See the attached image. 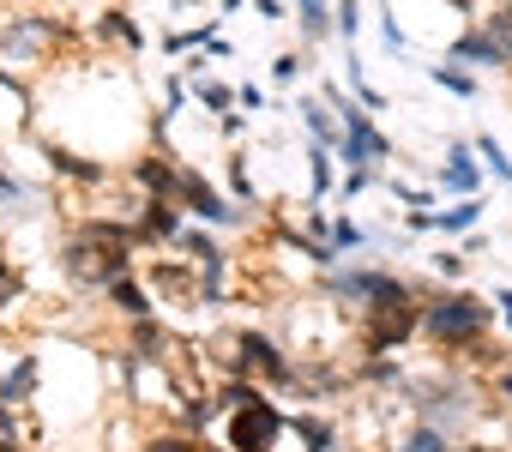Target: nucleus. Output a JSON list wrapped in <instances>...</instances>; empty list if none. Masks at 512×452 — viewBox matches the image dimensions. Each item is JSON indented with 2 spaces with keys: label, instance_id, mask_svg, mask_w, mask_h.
<instances>
[{
  "label": "nucleus",
  "instance_id": "ddd939ff",
  "mask_svg": "<svg viewBox=\"0 0 512 452\" xmlns=\"http://www.w3.org/2000/svg\"><path fill=\"white\" fill-rule=\"evenodd\" d=\"M428 79H434V85H440L446 97H458V103H476V97H482V79H476L470 67H458V61H446V55H440L434 67H428Z\"/></svg>",
  "mask_w": 512,
  "mask_h": 452
},
{
  "label": "nucleus",
  "instance_id": "b1692460",
  "mask_svg": "<svg viewBox=\"0 0 512 452\" xmlns=\"http://www.w3.org/2000/svg\"><path fill=\"white\" fill-rule=\"evenodd\" d=\"M488 302H494V314H500V338L512 344V290H506V284H494V290H488Z\"/></svg>",
  "mask_w": 512,
  "mask_h": 452
},
{
  "label": "nucleus",
  "instance_id": "423d86ee",
  "mask_svg": "<svg viewBox=\"0 0 512 452\" xmlns=\"http://www.w3.org/2000/svg\"><path fill=\"white\" fill-rule=\"evenodd\" d=\"M103 308L127 326V320H145V314H157V296H151V284H145V272L133 266V272H121V278H109L103 284Z\"/></svg>",
  "mask_w": 512,
  "mask_h": 452
},
{
  "label": "nucleus",
  "instance_id": "1a4fd4ad",
  "mask_svg": "<svg viewBox=\"0 0 512 452\" xmlns=\"http://www.w3.org/2000/svg\"><path fill=\"white\" fill-rule=\"evenodd\" d=\"M217 31H223V19L211 13V19H199V25H175V31H163V37H157V49H163L169 61H187V55H199Z\"/></svg>",
  "mask_w": 512,
  "mask_h": 452
},
{
  "label": "nucleus",
  "instance_id": "5701e85b",
  "mask_svg": "<svg viewBox=\"0 0 512 452\" xmlns=\"http://www.w3.org/2000/svg\"><path fill=\"white\" fill-rule=\"evenodd\" d=\"M302 67H308V61H302L296 49H284V55H272V85H296V79H302Z\"/></svg>",
  "mask_w": 512,
  "mask_h": 452
},
{
  "label": "nucleus",
  "instance_id": "a211bd4d",
  "mask_svg": "<svg viewBox=\"0 0 512 452\" xmlns=\"http://www.w3.org/2000/svg\"><path fill=\"white\" fill-rule=\"evenodd\" d=\"M187 103H193V79H187V73L175 67V73L163 79V103H157V115H169V121H175V115H181Z\"/></svg>",
  "mask_w": 512,
  "mask_h": 452
},
{
  "label": "nucleus",
  "instance_id": "cd10ccee",
  "mask_svg": "<svg viewBox=\"0 0 512 452\" xmlns=\"http://www.w3.org/2000/svg\"><path fill=\"white\" fill-rule=\"evenodd\" d=\"M211 7H217V19H235L241 7H253V0H211Z\"/></svg>",
  "mask_w": 512,
  "mask_h": 452
},
{
  "label": "nucleus",
  "instance_id": "39448f33",
  "mask_svg": "<svg viewBox=\"0 0 512 452\" xmlns=\"http://www.w3.org/2000/svg\"><path fill=\"white\" fill-rule=\"evenodd\" d=\"M482 187H488V169H482L476 145H470V139H446V157H440V193H452V199H476Z\"/></svg>",
  "mask_w": 512,
  "mask_h": 452
},
{
  "label": "nucleus",
  "instance_id": "20e7f679",
  "mask_svg": "<svg viewBox=\"0 0 512 452\" xmlns=\"http://www.w3.org/2000/svg\"><path fill=\"white\" fill-rule=\"evenodd\" d=\"M446 61H458V67H470V73H512L506 49L494 43V31H488L482 19H470V25L446 43Z\"/></svg>",
  "mask_w": 512,
  "mask_h": 452
},
{
  "label": "nucleus",
  "instance_id": "0eeeda50",
  "mask_svg": "<svg viewBox=\"0 0 512 452\" xmlns=\"http://www.w3.org/2000/svg\"><path fill=\"white\" fill-rule=\"evenodd\" d=\"M386 452H458V440H452V428H440L428 416H410V422H398V440Z\"/></svg>",
  "mask_w": 512,
  "mask_h": 452
},
{
  "label": "nucleus",
  "instance_id": "f8f14e48",
  "mask_svg": "<svg viewBox=\"0 0 512 452\" xmlns=\"http://www.w3.org/2000/svg\"><path fill=\"white\" fill-rule=\"evenodd\" d=\"M344 79H350V97H356L368 115H380V109L392 103V97H386V91L368 79V67H362V49H356V43H344Z\"/></svg>",
  "mask_w": 512,
  "mask_h": 452
},
{
  "label": "nucleus",
  "instance_id": "9b49d317",
  "mask_svg": "<svg viewBox=\"0 0 512 452\" xmlns=\"http://www.w3.org/2000/svg\"><path fill=\"white\" fill-rule=\"evenodd\" d=\"M296 7V31L308 49H320L326 37H338V19H332V0H290Z\"/></svg>",
  "mask_w": 512,
  "mask_h": 452
},
{
  "label": "nucleus",
  "instance_id": "bb28decb",
  "mask_svg": "<svg viewBox=\"0 0 512 452\" xmlns=\"http://www.w3.org/2000/svg\"><path fill=\"white\" fill-rule=\"evenodd\" d=\"M229 55H235V43H229V37H223V31H217V37H211V43H205V61H229Z\"/></svg>",
  "mask_w": 512,
  "mask_h": 452
},
{
  "label": "nucleus",
  "instance_id": "2eb2a0df",
  "mask_svg": "<svg viewBox=\"0 0 512 452\" xmlns=\"http://www.w3.org/2000/svg\"><path fill=\"white\" fill-rule=\"evenodd\" d=\"M326 242H332V248H338V254L350 260V254H362V248L374 242V230H362V223H356V217H344V211H332V217H326Z\"/></svg>",
  "mask_w": 512,
  "mask_h": 452
},
{
  "label": "nucleus",
  "instance_id": "aec40b11",
  "mask_svg": "<svg viewBox=\"0 0 512 452\" xmlns=\"http://www.w3.org/2000/svg\"><path fill=\"white\" fill-rule=\"evenodd\" d=\"M374 187H386V169H350L338 181V199H368Z\"/></svg>",
  "mask_w": 512,
  "mask_h": 452
},
{
  "label": "nucleus",
  "instance_id": "c85d7f7f",
  "mask_svg": "<svg viewBox=\"0 0 512 452\" xmlns=\"http://www.w3.org/2000/svg\"><path fill=\"white\" fill-rule=\"evenodd\" d=\"M187 7H193V0H169V13H187Z\"/></svg>",
  "mask_w": 512,
  "mask_h": 452
},
{
  "label": "nucleus",
  "instance_id": "7ed1b4c3",
  "mask_svg": "<svg viewBox=\"0 0 512 452\" xmlns=\"http://www.w3.org/2000/svg\"><path fill=\"white\" fill-rule=\"evenodd\" d=\"M55 43H67V31L55 19L25 13L13 25H0V67H7L13 79H31V73H43L55 61Z\"/></svg>",
  "mask_w": 512,
  "mask_h": 452
},
{
  "label": "nucleus",
  "instance_id": "6e6552de",
  "mask_svg": "<svg viewBox=\"0 0 512 452\" xmlns=\"http://www.w3.org/2000/svg\"><path fill=\"white\" fill-rule=\"evenodd\" d=\"M482 211H488V199H482V193H476V199H452V205H440V211H434V236L464 242L476 223H482Z\"/></svg>",
  "mask_w": 512,
  "mask_h": 452
},
{
  "label": "nucleus",
  "instance_id": "f03ea898",
  "mask_svg": "<svg viewBox=\"0 0 512 452\" xmlns=\"http://www.w3.org/2000/svg\"><path fill=\"white\" fill-rule=\"evenodd\" d=\"M175 205L193 217V223H205V230H247L253 217H260V205H241V199H229L205 169H193V163H181V175H175Z\"/></svg>",
  "mask_w": 512,
  "mask_h": 452
},
{
  "label": "nucleus",
  "instance_id": "412c9836",
  "mask_svg": "<svg viewBox=\"0 0 512 452\" xmlns=\"http://www.w3.org/2000/svg\"><path fill=\"white\" fill-rule=\"evenodd\" d=\"M482 386H488V404L512 416V362H500L494 374H482Z\"/></svg>",
  "mask_w": 512,
  "mask_h": 452
},
{
  "label": "nucleus",
  "instance_id": "393cba45",
  "mask_svg": "<svg viewBox=\"0 0 512 452\" xmlns=\"http://www.w3.org/2000/svg\"><path fill=\"white\" fill-rule=\"evenodd\" d=\"M235 103H241V115H266V109H272L266 85H241V97H235Z\"/></svg>",
  "mask_w": 512,
  "mask_h": 452
},
{
  "label": "nucleus",
  "instance_id": "6ab92c4d",
  "mask_svg": "<svg viewBox=\"0 0 512 452\" xmlns=\"http://www.w3.org/2000/svg\"><path fill=\"white\" fill-rule=\"evenodd\" d=\"M374 19H380V43H386V55H410V37H404V25H398V13L386 7V0H374Z\"/></svg>",
  "mask_w": 512,
  "mask_h": 452
},
{
  "label": "nucleus",
  "instance_id": "4468645a",
  "mask_svg": "<svg viewBox=\"0 0 512 452\" xmlns=\"http://www.w3.org/2000/svg\"><path fill=\"white\" fill-rule=\"evenodd\" d=\"M139 452H205V434H193L181 422H157L151 434H139Z\"/></svg>",
  "mask_w": 512,
  "mask_h": 452
},
{
  "label": "nucleus",
  "instance_id": "9d476101",
  "mask_svg": "<svg viewBox=\"0 0 512 452\" xmlns=\"http://www.w3.org/2000/svg\"><path fill=\"white\" fill-rule=\"evenodd\" d=\"M302 163H308V199H314V205L338 199V157L308 139V145H302Z\"/></svg>",
  "mask_w": 512,
  "mask_h": 452
},
{
  "label": "nucleus",
  "instance_id": "f257e3e1",
  "mask_svg": "<svg viewBox=\"0 0 512 452\" xmlns=\"http://www.w3.org/2000/svg\"><path fill=\"white\" fill-rule=\"evenodd\" d=\"M205 440L211 446H229V452H278L290 440V410L266 392V398H253V404L217 410V428Z\"/></svg>",
  "mask_w": 512,
  "mask_h": 452
},
{
  "label": "nucleus",
  "instance_id": "f3484780",
  "mask_svg": "<svg viewBox=\"0 0 512 452\" xmlns=\"http://www.w3.org/2000/svg\"><path fill=\"white\" fill-rule=\"evenodd\" d=\"M428 272H434L440 284H464V272H470V254H464V248H434V254H428Z\"/></svg>",
  "mask_w": 512,
  "mask_h": 452
},
{
  "label": "nucleus",
  "instance_id": "dca6fc26",
  "mask_svg": "<svg viewBox=\"0 0 512 452\" xmlns=\"http://www.w3.org/2000/svg\"><path fill=\"white\" fill-rule=\"evenodd\" d=\"M470 145H476V157H482V169H488V181H500V187H512V157H506V145H500L494 133H476Z\"/></svg>",
  "mask_w": 512,
  "mask_h": 452
},
{
  "label": "nucleus",
  "instance_id": "c756f323",
  "mask_svg": "<svg viewBox=\"0 0 512 452\" xmlns=\"http://www.w3.org/2000/svg\"><path fill=\"white\" fill-rule=\"evenodd\" d=\"M500 7H512V0H500Z\"/></svg>",
  "mask_w": 512,
  "mask_h": 452
},
{
  "label": "nucleus",
  "instance_id": "a878e982",
  "mask_svg": "<svg viewBox=\"0 0 512 452\" xmlns=\"http://www.w3.org/2000/svg\"><path fill=\"white\" fill-rule=\"evenodd\" d=\"M253 13H260V19H296L290 0H253Z\"/></svg>",
  "mask_w": 512,
  "mask_h": 452
},
{
  "label": "nucleus",
  "instance_id": "4be33fe9",
  "mask_svg": "<svg viewBox=\"0 0 512 452\" xmlns=\"http://www.w3.org/2000/svg\"><path fill=\"white\" fill-rule=\"evenodd\" d=\"M332 19H338V43L362 37V0H332Z\"/></svg>",
  "mask_w": 512,
  "mask_h": 452
}]
</instances>
